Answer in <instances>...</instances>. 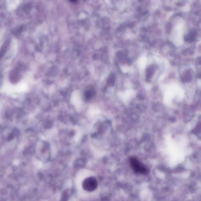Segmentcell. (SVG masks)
I'll use <instances>...</instances> for the list:
<instances>
[{
	"label": "cell",
	"instance_id": "cell-1",
	"mask_svg": "<svg viewBox=\"0 0 201 201\" xmlns=\"http://www.w3.org/2000/svg\"><path fill=\"white\" fill-rule=\"evenodd\" d=\"M130 167L134 172L137 174H146L148 173L149 170L135 157H131L129 159Z\"/></svg>",
	"mask_w": 201,
	"mask_h": 201
},
{
	"label": "cell",
	"instance_id": "cell-2",
	"mask_svg": "<svg viewBox=\"0 0 201 201\" xmlns=\"http://www.w3.org/2000/svg\"><path fill=\"white\" fill-rule=\"evenodd\" d=\"M98 186V183L96 179L93 177L86 178L83 181L82 184L84 189L88 192L95 191Z\"/></svg>",
	"mask_w": 201,
	"mask_h": 201
},
{
	"label": "cell",
	"instance_id": "cell-3",
	"mask_svg": "<svg viewBox=\"0 0 201 201\" xmlns=\"http://www.w3.org/2000/svg\"><path fill=\"white\" fill-rule=\"evenodd\" d=\"M19 2L20 0H8V10L9 11L14 10L19 5Z\"/></svg>",
	"mask_w": 201,
	"mask_h": 201
},
{
	"label": "cell",
	"instance_id": "cell-4",
	"mask_svg": "<svg viewBox=\"0 0 201 201\" xmlns=\"http://www.w3.org/2000/svg\"><path fill=\"white\" fill-rule=\"evenodd\" d=\"M13 137H14V135H13V134H11V135H10V136H9V139H10V140L11 139H12L13 138Z\"/></svg>",
	"mask_w": 201,
	"mask_h": 201
},
{
	"label": "cell",
	"instance_id": "cell-5",
	"mask_svg": "<svg viewBox=\"0 0 201 201\" xmlns=\"http://www.w3.org/2000/svg\"><path fill=\"white\" fill-rule=\"evenodd\" d=\"M71 2H76L77 0H70Z\"/></svg>",
	"mask_w": 201,
	"mask_h": 201
}]
</instances>
